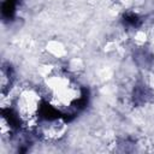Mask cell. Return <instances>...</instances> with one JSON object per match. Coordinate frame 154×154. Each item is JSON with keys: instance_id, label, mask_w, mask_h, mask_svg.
I'll use <instances>...</instances> for the list:
<instances>
[{"instance_id": "1", "label": "cell", "mask_w": 154, "mask_h": 154, "mask_svg": "<svg viewBox=\"0 0 154 154\" xmlns=\"http://www.w3.org/2000/svg\"><path fill=\"white\" fill-rule=\"evenodd\" d=\"M13 79H14V73L13 70L10 65L2 64L1 67V77H0V85H1V95L8 94L10 89L13 84Z\"/></svg>"}]
</instances>
